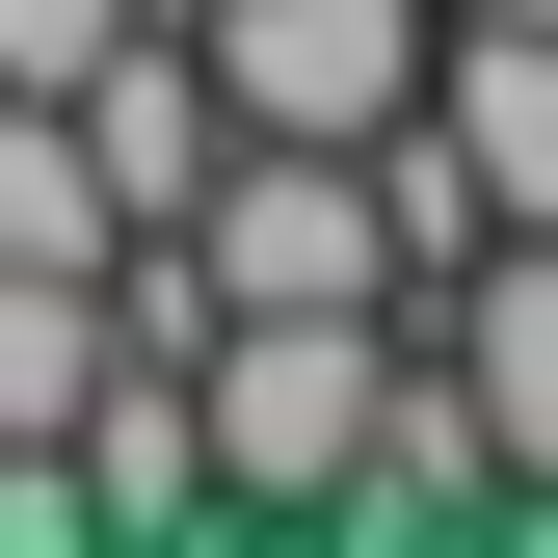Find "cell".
<instances>
[{
  "label": "cell",
  "instance_id": "obj_2",
  "mask_svg": "<svg viewBox=\"0 0 558 558\" xmlns=\"http://www.w3.org/2000/svg\"><path fill=\"white\" fill-rule=\"evenodd\" d=\"M186 53H214L240 133H399L452 53V0H186Z\"/></svg>",
  "mask_w": 558,
  "mask_h": 558
},
{
  "label": "cell",
  "instance_id": "obj_3",
  "mask_svg": "<svg viewBox=\"0 0 558 558\" xmlns=\"http://www.w3.org/2000/svg\"><path fill=\"white\" fill-rule=\"evenodd\" d=\"M426 373L478 399V452H506V506H558V240H478L426 293Z\"/></svg>",
  "mask_w": 558,
  "mask_h": 558
},
{
  "label": "cell",
  "instance_id": "obj_1",
  "mask_svg": "<svg viewBox=\"0 0 558 558\" xmlns=\"http://www.w3.org/2000/svg\"><path fill=\"white\" fill-rule=\"evenodd\" d=\"M373 399H399V293H373V319H214V345H186V426H214V506H345Z\"/></svg>",
  "mask_w": 558,
  "mask_h": 558
},
{
  "label": "cell",
  "instance_id": "obj_5",
  "mask_svg": "<svg viewBox=\"0 0 558 558\" xmlns=\"http://www.w3.org/2000/svg\"><path fill=\"white\" fill-rule=\"evenodd\" d=\"M107 399V266H0V426H81Z\"/></svg>",
  "mask_w": 558,
  "mask_h": 558
},
{
  "label": "cell",
  "instance_id": "obj_4",
  "mask_svg": "<svg viewBox=\"0 0 558 558\" xmlns=\"http://www.w3.org/2000/svg\"><path fill=\"white\" fill-rule=\"evenodd\" d=\"M426 133H452L478 240H558V27H452L426 53Z\"/></svg>",
  "mask_w": 558,
  "mask_h": 558
},
{
  "label": "cell",
  "instance_id": "obj_8",
  "mask_svg": "<svg viewBox=\"0 0 558 558\" xmlns=\"http://www.w3.org/2000/svg\"><path fill=\"white\" fill-rule=\"evenodd\" d=\"M452 27H558V0H452Z\"/></svg>",
  "mask_w": 558,
  "mask_h": 558
},
{
  "label": "cell",
  "instance_id": "obj_7",
  "mask_svg": "<svg viewBox=\"0 0 558 558\" xmlns=\"http://www.w3.org/2000/svg\"><path fill=\"white\" fill-rule=\"evenodd\" d=\"M133 27H160V0H0V107H81Z\"/></svg>",
  "mask_w": 558,
  "mask_h": 558
},
{
  "label": "cell",
  "instance_id": "obj_6",
  "mask_svg": "<svg viewBox=\"0 0 558 558\" xmlns=\"http://www.w3.org/2000/svg\"><path fill=\"white\" fill-rule=\"evenodd\" d=\"M107 160H81V107H0V266H107Z\"/></svg>",
  "mask_w": 558,
  "mask_h": 558
}]
</instances>
